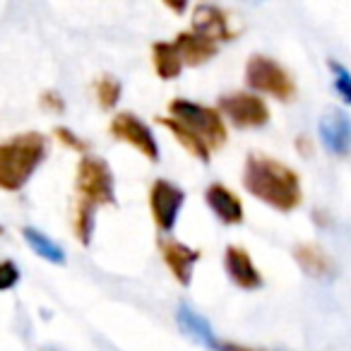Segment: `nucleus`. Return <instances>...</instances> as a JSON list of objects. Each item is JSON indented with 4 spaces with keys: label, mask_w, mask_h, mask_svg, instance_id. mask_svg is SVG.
<instances>
[{
    "label": "nucleus",
    "mask_w": 351,
    "mask_h": 351,
    "mask_svg": "<svg viewBox=\"0 0 351 351\" xmlns=\"http://www.w3.org/2000/svg\"><path fill=\"white\" fill-rule=\"evenodd\" d=\"M176 51L181 56L183 65H191V68H200V65L210 63L212 58L219 51V44L207 36L197 34V32H181L173 41Z\"/></svg>",
    "instance_id": "nucleus-14"
},
{
    "label": "nucleus",
    "mask_w": 351,
    "mask_h": 351,
    "mask_svg": "<svg viewBox=\"0 0 351 351\" xmlns=\"http://www.w3.org/2000/svg\"><path fill=\"white\" fill-rule=\"evenodd\" d=\"M75 191L77 197L101 205H116V188L108 164L99 156H82L75 173Z\"/></svg>",
    "instance_id": "nucleus-5"
},
{
    "label": "nucleus",
    "mask_w": 351,
    "mask_h": 351,
    "mask_svg": "<svg viewBox=\"0 0 351 351\" xmlns=\"http://www.w3.org/2000/svg\"><path fill=\"white\" fill-rule=\"evenodd\" d=\"M224 269L229 279L243 291H255L263 287V274L253 265V258L245 248L241 245H229L224 250Z\"/></svg>",
    "instance_id": "nucleus-11"
},
{
    "label": "nucleus",
    "mask_w": 351,
    "mask_h": 351,
    "mask_svg": "<svg viewBox=\"0 0 351 351\" xmlns=\"http://www.w3.org/2000/svg\"><path fill=\"white\" fill-rule=\"evenodd\" d=\"M217 349L221 351H263V349H250L243 344H234V341H217Z\"/></svg>",
    "instance_id": "nucleus-28"
},
{
    "label": "nucleus",
    "mask_w": 351,
    "mask_h": 351,
    "mask_svg": "<svg viewBox=\"0 0 351 351\" xmlns=\"http://www.w3.org/2000/svg\"><path fill=\"white\" fill-rule=\"evenodd\" d=\"M20 284V267L12 260H0V291H10Z\"/></svg>",
    "instance_id": "nucleus-24"
},
{
    "label": "nucleus",
    "mask_w": 351,
    "mask_h": 351,
    "mask_svg": "<svg viewBox=\"0 0 351 351\" xmlns=\"http://www.w3.org/2000/svg\"><path fill=\"white\" fill-rule=\"evenodd\" d=\"M205 200L207 207L215 212V217L221 224H243V202H241V197L231 188L221 186V183H212L205 191Z\"/></svg>",
    "instance_id": "nucleus-13"
},
{
    "label": "nucleus",
    "mask_w": 351,
    "mask_h": 351,
    "mask_svg": "<svg viewBox=\"0 0 351 351\" xmlns=\"http://www.w3.org/2000/svg\"><path fill=\"white\" fill-rule=\"evenodd\" d=\"M250 3H258V0H250Z\"/></svg>",
    "instance_id": "nucleus-29"
},
{
    "label": "nucleus",
    "mask_w": 351,
    "mask_h": 351,
    "mask_svg": "<svg viewBox=\"0 0 351 351\" xmlns=\"http://www.w3.org/2000/svg\"><path fill=\"white\" fill-rule=\"evenodd\" d=\"M313 147H315V142H311V137H306V135H301V137H296V152L301 156H311L313 154Z\"/></svg>",
    "instance_id": "nucleus-26"
},
{
    "label": "nucleus",
    "mask_w": 351,
    "mask_h": 351,
    "mask_svg": "<svg viewBox=\"0 0 351 351\" xmlns=\"http://www.w3.org/2000/svg\"><path fill=\"white\" fill-rule=\"evenodd\" d=\"M293 258L301 265V269L308 277L315 279H327L335 272V265H332L330 255L320 248L317 243H301L293 248Z\"/></svg>",
    "instance_id": "nucleus-15"
},
{
    "label": "nucleus",
    "mask_w": 351,
    "mask_h": 351,
    "mask_svg": "<svg viewBox=\"0 0 351 351\" xmlns=\"http://www.w3.org/2000/svg\"><path fill=\"white\" fill-rule=\"evenodd\" d=\"M178 325H181V330L186 332L188 337H193V339L200 341V344L217 346L215 332H212L210 322H207L202 315H197V313L193 311L191 306H181V308H178Z\"/></svg>",
    "instance_id": "nucleus-19"
},
{
    "label": "nucleus",
    "mask_w": 351,
    "mask_h": 351,
    "mask_svg": "<svg viewBox=\"0 0 351 351\" xmlns=\"http://www.w3.org/2000/svg\"><path fill=\"white\" fill-rule=\"evenodd\" d=\"M327 65H330L332 75H335V89H337V94H339V97L344 99L346 104H351V73L341 63H337V60H330Z\"/></svg>",
    "instance_id": "nucleus-22"
},
{
    "label": "nucleus",
    "mask_w": 351,
    "mask_h": 351,
    "mask_svg": "<svg viewBox=\"0 0 351 351\" xmlns=\"http://www.w3.org/2000/svg\"><path fill=\"white\" fill-rule=\"evenodd\" d=\"M243 188L277 212H293L303 200L301 176L284 161L255 152L245 159Z\"/></svg>",
    "instance_id": "nucleus-1"
},
{
    "label": "nucleus",
    "mask_w": 351,
    "mask_h": 351,
    "mask_svg": "<svg viewBox=\"0 0 351 351\" xmlns=\"http://www.w3.org/2000/svg\"><path fill=\"white\" fill-rule=\"evenodd\" d=\"M317 135L330 154L349 156L351 154V118L341 108H327L317 123Z\"/></svg>",
    "instance_id": "nucleus-9"
},
{
    "label": "nucleus",
    "mask_w": 351,
    "mask_h": 351,
    "mask_svg": "<svg viewBox=\"0 0 351 351\" xmlns=\"http://www.w3.org/2000/svg\"><path fill=\"white\" fill-rule=\"evenodd\" d=\"M186 202V191L166 178H156L149 188V212L156 229L169 234L178 221V215Z\"/></svg>",
    "instance_id": "nucleus-8"
},
{
    "label": "nucleus",
    "mask_w": 351,
    "mask_h": 351,
    "mask_svg": "<svg viewBox=\"0 0 351 351\" xmlns=\"http://www.w3.org/2000/svg\"><path fill=\"white\" fill-rule=\"evenodd\" d=\"M245 84L255 92L279 99V101H291L296 97V82L289 75V70L263 53L250 56L245 63Z\"/></svg>",
    "instance_id": "nucleus-4"
},
{
    "label": "nucleus",
    "mask_w": 351,
    "mask_h": 351,
    "mask_svg": "<svg viewBox=\"0 0 351 351\" xmlns=\"http://www.w3.org/2000/svg\"><path fill=\"white\" fill-rule=\"evenodd\" d=\"M159 250H161V260L169 267V272L173 274V279L181 287H191L193 282V269L200 263L202 253L191 245L181 243V241H159Z\"/></svg>",
    "instance_id": "nucleus-10"
},
{
    "label": "nucleus",
    "mask_w": 351,
    "mask_h": 351,
    "mask_svg": "<svg viewBox=\"0 0 351 351\" xmlns=\"http://www.w3.org/2000/svg\"><path fill=\"white\" fill-rule=\"evenodd\" d=\"M169 116L176 118L178 123H183L186 128H191L193 132H197L210 145L212 152L226 145L229 132H226L219 108L202 106V104H195L191 99H173L169 104Z\"/></svg>",
    "instance_id": "nucleus-3"
},
{
    "label": "nucleus",
    "mask_w": 351,
    "mask_h": 351,
    "mask_svg": "<svg viewBox=\"0 0 351 351\" xmlns=\"http://www.w3.org/2000/svg\"><path fill=\"white\" fill-rule=\"evenodd\" d=\"M41 106L51 113H63L65 111V99L60 97L56 89H49V92L41 94Z\"/></svg>",
    "instance_id": "nucleus-25"
},
{
    "label": "nucleus",
    "mask_w": 351,
    "mask_h": 351,
    "mask_svg": "<svg viewBox=\"0 0 351 351\" xmlns=\"http://www.w3.org/2000/svg\"><path fill=\"white\" fill-rule=\"evenodd\" d=\"M108 132H111L113 140L125 142L132 149H137L145 159L159 161V142H156L152 128L145 121H140L135 113L130 111L116 113L111 125H108Z\"/></svg>",
    "instance_id": "nucleus-7"
},
{
    "label": "nucleus",
    "mask_w": 351,
    "mask_h": 351,
    "mask_svg": "<svg viewBox=\"0 0 351 351\" xmlns=\"http://www.w3.org/2000/svg\"><path fill=\"white\" fill-rule=\"evenodd\" d=\"M97 210H99V207L94 205V202L77 197V205H75V219H73V231H75V236H77V241H80L82 245H89V243H92Z\"/></svg>",
    "instance_id": "nucleus-20"
},
{
    "label": "nucleus",
    "mask_w": 351,
    "mask_h": 351,
    "mask_svg": "<svg viewBox=\"0 0 351 351\" xmlns=\"http://www.w3.org/2000/svg\"><path fill=\"white\" fill-rule=\"evenodd\" d=\"M193 32L207 36L212 41H231L236 36V32L229 25V15L224 10H219L217 5H197L193 10Z\"/></svg>",
    "instance_id": "nucleus-12"
},
{
    "label": "nucleus",
    "mask_w": 351,
    "mask_h": 351,
    "mask_svg": "<svg viewBox=\"0 0 351 351\" xmlns=\"http://www.w3.org/2000/svg\"><path fill=\"white\" fill-rule=\"evenodd\" d=\"M219 113L226 116L236 128H263L269 123V106L250 92H231L219 97Z\"/></svg>",
    "instance_id": "nucleus-6"
},
{
    "label": "nucleus",
    "mask_w": 351,
    "mask_h": 351,
    "mask_svg": "<svg viewBox=\"0 0 351 351\" xmlns=\"http://www.w3.org/2000/svg\"><path fill=\"white\" fill-rule=\"evenodd\" d=\"M53 135H56V140H58L60 145L70 147V149L80 152V154H84V152L89 149L87 140H82V137H80V135H75V132L70 130V128H65V125H58V128H56Z\"/></svg>",
    "instance_id": "nucleus-23"
},
{
    "label": "nucleus",
    "mask_w": 351,
    "mask_h": 351,
    "mask_svg": "<svg viewBox=\"0 0 351 351\" xmlns=\"http://www.w3.org/2000/svg\"><path fill=\"white\" fill-rule=\"evenodd\" d=\"M156 123H161V125L166 128V130L171 132V135L176 137V140L181 142V147H186L188 149V154H193L195 159H200V161H210L212 159V149H210V145H207L205 140H202L197 132H193L191 128H186L183 123H178L176 118H156Z\"/></svg>",
    "instance_id": "nucleus-16"
},
{
    "label": "nucleus",
    "mask_w": 351,
    "mask_h": 351,
    "mask_svg": "<svg viewBox=\"0 0 351 351\" xmlns=\"http://www.w3.org/2000/svg\"><path fill=\"white\" fill-rule=\"evenodd\" d=\"M49 154V140L29 130L0 142V191L17 193L29 183Z\"/></svg>",
    "instance_id": "nucleus-2"
},
{
    "label": "nucleus",
    "mask_w": 351,
    "mask_h": 351,
    "mask_svg": "<svg viewBox=\"0 0 351 351\" xmlns=\"http://www.w3.org/2000/svg\"><path fill=\"white\" fill-rule=\"evenodd\" d=\"M22 239L32 248V253H36L41 260H46L51 265H65V250L53 239H49L44 231L34 229V226H25L22 229Z\"/></svg>",
    "instance_id": "nucleus-18"
},
{
    "label": "nucleus",
    "mask_w": 351,
    "mask_h": 351,
    "mask_svg": "<svg viewBox=\"0 0 351 351\" xmlns=\"http://www.w3.org/2000/svg\"><path fill=\"white\" fill-rule=\"evenodd\" d=\"M152 63L154 73L161 80H176L183 70V60L176 51L173 41H156L152 44Z\"/></svg>",
    "instance_id": "nucleus-17"
},
{
    "label": "nucleus",
    "mask_w": 351,
    "mask_h": 351,
    "mask_svg": "<svg viewBox=\"0 0 351 351\" xmlns=\"http://www.w3.org/2000/svg\"><path fill=\"white\" fill-rule=\"evenodd\" d=\"M188 3H191V0H164V5L169 8L173 15H183V12L188 10Z\"/></svg>",
    "instance_id": "nucleus-27"
},
{
    "label": "nucleus",
    "mask_w": 351,
    "mask_h": 351,
    "mask_svg": "<svg viewBox=\"0 0 351 351\" xmlns=\"http://www.w3.org/2000/svg\"><path fill=\"white\" fill-rule=\"evenodd\" d=\"M94 94H97V101L101 108H116V104L121 101V94H123V84L118 82L113 75H104V77L97 80L94 84Z\"/></svg>",
    "instance_id": "nucleus-21"
}]
</instances>
